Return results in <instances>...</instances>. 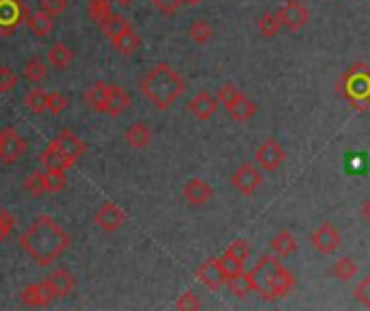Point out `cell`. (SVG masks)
Here are the masks:
<instances>
[{"label":"cell","instance_id":"1","mask_svg":"<svg viewBox=\"0 0 370 311\" xmlns=\"http://www.w3.org/2000/svg\"><path fill=\"white\" fill-rule=\"evenodd\" d=\"M19 246L37 266H50L70 246V236L52 217L42 214L19 236Z\"/></svg>","mask_w":370,"mask_h":311},{"label":"cell","instance_id":"2","mask_svg":"<svg viewBox=\"0 0 370 311\" xmlns=\"http://www.w3.org/2000/svg\"><path fill=\"white\" fill-rule=\"evenodd\" d=\"M249 277L253 292L264 301L284 299L295 287V277L278 255H260V260L249 270Z\"/></svg>","mask_w":370,"mask_h":311},{"label":"cell","instance_id":"3","mask_svg":"<svg viewBox=\"0 0 370 311\" xmlns=\"http://www.w3.org/2000/svg\"><path fill=\"white\" fill-rule=\"evenodd\" d=\"M139 89L147 102L159 110H167L180 100L186 85L180 72H175L169 63H159L141 78Z\"/></svg>","mask_w":370,"mask_h":311},{"label":"cell","instance_id":"4","mask_svg":"<svg viewBox=\"0 0 370 311\" xmlns=\"http://www.w3.org/2000/svg\"><path fill=\"white\" fill-rule=\"evenodd\" d=\"M334 89L355 110H366L370 106V67L366 63L351 65L336 81Z\"/></svg>","mask_w":370,"mask_h":311},{"label":"cell","instance_id":"5","mask_svg":"<svg viewBox=\"0 0 370 311\" xmlns=\"http://www.w3.org/2000/svg\"><path fill=\"white\" fill-rule=\"evenodd\" d=\"M31 15L24 0H0V35L9 37L22 26Z\"/></svg>","mask_w":370,"mask_h":311},{"label":"cell","instance_id":"6","mask_svg":"<svg viewBox=\"0 0 370 311\" xmlns=\"http://www.w3.org/2000/svg\"><path fill=\"white\" fill-rule=\"evenodd\" d=\"M278 17L286 31L299 33L309 22V11L301 0H286V3L278 9Z\"/></svg>","mask_w":370,"mask_h":311},{"label":"cell","instance_id":"7","mask_svg":"<svg viewBox=\"0 0 370 311\" xmlns=\"http://www.w3.org/2000/svg\"><path fill=\"white\" fill-rule=\"evenodd\" d=\"M253 160L260 167V171H266V173H273L278 171L284 160H286V151L284 147L275 141V139H266L258 145L256 149V156H253Z\"/></svg>","mask_w":370,"mask_h":311},{"label":"cell","instance_id":"8","mask_svg":"<svg viewBox=\"0 0 370 311\" xmlns=\"http://www.w3.org/2000/svg\"><path fill=\"white\" fill-rule=\"evenodd\" d=\"M232 186L236 188L241 194L245 197H251L253 192H256L262 184V173H260V167L258 165H251V162H245L241 165L236 171L232 173Z\"/></svg>","mask_w":370,"mask_h":311},{"label":"cell","instance_id":"9","mask_svg":"<svg viewBox=\"0 0 370 311\" xmlns=\"http://www.w3.org/2000/svg\"><path fill=\"white\" fill-rule=\"evenodd\" d=\"M309 242L321 255H334V253L340 249V231L331 223H323L312 231Z\"/></svg>","mask_w":370,"mask_h":311},{"label":"cell","instance_id":"10","mask_svg":"<svg viewBox=\"0 0 370 311\" xmlns=\"http://www.w3.org/2000/svg\"><path fill=\"white\" fill-rule=\"evenodd\" d=\"M195 277H198V281H200L206 289H210V292L221 289V287L225 285V281H227V275H225V270H223L219 258L206 260V262L198 268V272H195Z\"/></svg>","mask_w":370,"mask_h":311},{"label":"cell","instance_id":"11","mask_svg":"<svg viewBox=\"0 0 370 311\" xmlns=\"http://www.w3.org/2000/svg\"><path fill=\"white\" fill-rule=\"evenodd\" d=\"M26 153V141L13 128L3 130V145H0V162L15 165Z\"/></svg>","mask_w":370,"mask_h":311},{"label":"cell","instance_id":"12","mask_svg":"<svg viewBox=\"0 0 370 311\" xmlns=\"http://www.w3.org/2000/svg\"><path fill=\"white\" fill-rule=\"evenodd\" d=\"M52 143H54L58 149H61V153L72 162V167L78 162V158H83L85 151H87V145H85L81 139H78L76 132L70 130V128H63L61 132H58L54 139H52Z\"/></svg>","mask_w":370,"mask_h":311},{"label":"cell","instance_id":"13","mask_svg":"<svg viewBox=\"0 0 370 311\" xmlns=\"http://www.w3.org/2000/svg\"><path fill=\"white\" fill-rule=\"evenodd\" d=\"M93 223H95V227H100L104 231H117L126 223V214H124V210L117 205V203L104 201L100 208L95 210Z\"/></svg>","mask_w":370,"mask_h":311},{"label":"cell","instance_id":"14","mask_svg":"<svg viewBox=\"0 0 370 311\" xmlns=\"http://www.w3.org/2000/svg\"><path fill=\"white\" fill-rule=\"evenodd\" d=\"M219 108V100L214 95H210L208 91H200L195 93L191 100H188V110L191 115L195 117V119L200 121H208L214 117V112H217Z\"/></svg>","mask_w":370,"mask_h":311},{"label":"cell","instance_id":"15","mask_svg":"<svg viewBox=\"0 0 370 311\" xmlns=\"http://www.w3.org/2000/svg\"><path fill=\"white\" fill-rule=\"evenodd\" d=\"M54 299V292L44 279L42 283H31L19 292V301L26 307H46Z\"/></svg>","mask_w":370,"mask_h":311},{"label":"cell","instance_id":"16","mask_svg":"<svg viewBox=\"0 0 370 311\" xmlns=\"http://www.w3.org/2000/svg\"><path fill=\"white\" fill-rule=\"evenodd\" d=\"M182 197L186 199L188 205H195V208H200V205H206L212 197V188L206 180L202 178H193L184 184L182 188Z\"/></svg>","mask_w":370,"mask_h":311},{"label":"cell","instance_id":"17","mask_svg":"<svg viewBox=\"0 0 370 311\" xmlns=\"http://www.w3.org/2000/svg\"><path fill=\"white\" fill-rule=\"evenodd\" d=\"M46 281H48V285L54 292V299L70 296L72 292H74V287H76L74 275H72L70 270H65V268H56L54 272H50V277H46Z\"/></svg>","mask_w":370,"mask_h":311},{"label":"cell","instance_id":"18","mask_svg":"<svg viewBox=\"0 0 370 311\" xmlns=\"http://www.w3.org/2000/svg\"><path fill=\"white\" fill-rule=\"evenodd\" d=\"M130 108V95L117 85H108V91H106V115L111 117H120L124 115L126 110Z\"/></svg>","mask_w":370,"mask_h":311},{"label":"cell","instance_id":"19","mask_svg":"<svg viewBox=\"0 0 370 311\" xmlns=\"http://www.w3.org/2000/svg\"><path fill=\"white\" fill-rule=\"evenodd\" d=\"M268 246L273 251V255H278L280 260H284V258L292 255V253L297 251V238L292 236L290 229H282V231H278L275 236L271 238Z\"/></svg>","mask_w":370,"mask_h":311},{"label":"cell","instance_id":"20","mask_svg":"<svg viewBox=\"0 0 370 311\" xmlns=\"http://www.w3.org/2000/svg\"><path fill=\"white\" fill-rule=\"evenodd\" d=\"M39 162L44 165L46 171H67L72 167V162L65 158V156L61 153V149H58L52 141L42 153H39Z\"/></svg>","mask_w":370,"mask_h":311},{"label":"cell","instance_id":"21","mask_svg":"<svg viewBox=\"0 0 370 311\" xmlns=\"http://www.w3.org/2000/svg\"><path fill=\"white\" fill-rule=\"evenodd\" d=\"M225 110H227V115L232 117L234 121H249L251 117L258 112V106H256V102H253V100H249L247 95L241 93Z\"/></svg>","mask_w":370,"mask_h":311},{"label":"cell","instance_id":"22","mask_svg":"<svg viewBox=\"0 0 370 311\" xmlns=\"http://www.w3.org/2000/svg\"><path fill=\"white\" fill-rule=\"evenodd\" d=\"M124 139H126V143H128L132 149H145V147L150 145V141H152V130L147 128V124L136 121V124H132V126L126 130Z\"/></svg>","mask_w":370,"mask_h":311},{"label":"cell","instance_id":"23","mask_svg":"<svg viewBox=\"0 0 370 311\" xmlns=\"http://www.w3.org/2000/svg\"><path fill=\"white\" fill-rule=\"evenodd\" d=\"M26 24H29V28L33 31V35L46 37V35H50L52 28H54V17H52L50 13H46V11L39 9V11H35V13L29 15Z\"/></svg>","mask_w":370,"mask_h":311},{"label":"cell","instance_id":"24","mask_svg":"<svg viewBox=\"0 0 370 311\" xmlns=\"http://www.w3.org/2000/svg\"><path fill=\"white\" fill-rule=\"evenodd\" d=\"M46 58H48V63H50L52 67H56V69H67V67L72 65V61H74V52H72V48H67L65 44L56 42V44L48 50Z\"/></svg>","mask_w":370,"mask_h":311},{"label":"cell","instance_id":"25","mask_svg":"<svg viewBox=\"0 0 370 311\" xmlns=\"http://www.w3.org/2000/svg\"><path fill=\"white\" fill-rule=\"evenodd\" d=\"M111 44H113V48H115L117 52H120V54L130 56L132 52H136V50L141 48V37L136 35L134 28H130V31H126L124 35L111 39Z\"/></svg>","mask_w":370,"mask_h":311},{"label":"cell","instance_id":"26","mask_svg":"<svg viewBox=\"0 0 370 311\" xmlns=\"http://www.w3.org/2000/svg\"><path fill=\"white\" fill-rule=\"evenodd\" d=\"M106 91H108V85H104V83H93L87 89L85 102L89 104L91 110H95V112H104L106 110Z\"/></svg>","mask_w":370,"mask_h":311},{"label":"cell","instance_id":"27","mask_svg":"<svg viewBox=\"0 0 370 311\" xmlns=\"http://www.w3.org/2000/svg\"><path fill=\"white\" fill-rule=\"evenodd\" d=\"M225 285H227V289L236 299H245V296H249V292H253L251 277H249V272H245V270H241V272H236V275L227 277Z\"/></svg>","mask_w":370,"mask_h":311},{"label":"cell","instance_id":"28","mask_svg":"<svg viewBox=\"0 0 370 311\" xmlns=\"http://www.w3.org/2000/svg\"><path fill=\"white\" fill-rule=\"evenodd\" d=\"M113 0H89L87 5V11H89V17L91 22H95L97 26H102L106 19L113 15Z\"/></svg>","mask_w":370,"mask_h":311},{"label":"cell","instance_id":"29","mask_svg":"<svg viewBox=\"0 0 370 311\" xmlns=\"http://www.w3.org/2000/svg\"><path fill=\"white\" fill-rule=\"evenodd\" d=\"M188 37H191L193 44L206 46L210 39H212V26H210L208 19H204V17L195 19V22L191 24V28H188Z\"/></svg>","mask_w":370,"mask_h":311},{"label":"cell","instance_id":"30","mask_svg":"<svg viewBox=\"0 0 370 311\" xmlns=\"http://www.w3.org/2000/svg\"><path fill=\"white\" fill-rule=\"evenodd\" d=\"M24 106L33 115H44L48 110V93L44 89H29L24 95Z\"/></svg>","mask_w":370,"mask_h":311},{"label":"cell","instance_id":"31","mask_svg":"<svg viewBox=\"0 0 370 311\" xmlns=\"http://www.w3.org/2000/svg\"><path fill=\"white\" fill-rule=\"evenodd\" d=\"M130 28H132V24L128 22L124 15H120V13H113V15L106 19V22L102 24V33H104L108 39L120 37V35H124V33L130 31Z\"/></svg>","mask_w":370,"mask_h":311},{"label":"cell","instance_id":"32","mask_svg":"<svg viewBox=\"0 0 370 311\" xmlns=\"http://www.w3.org/2000/svg\"><path fill=\"white\" fill-rule=\"evenodd\" d=\"M357 264L351 260V258H340V260H336V264L331 266V275H334L336 279H340V281H351L355 275H357Z\"/></svg>","mask_w":370,"mask_h":311},{"label":"cell","instance_id":"33","mask_svg":"<svg viewBox=\"0 0 370 311\" xmlns=\"http://www.w3.org/2000/svg\"><path fill=\"white\" fill-rule=\"evenodd\" d=\"M223 255H225V258H232V260H239V262L245 264V262L249 260V255H251V246H249L247 240L236 238V240H232V242L225 246Z\"/></svg>","mask_w":370,"mask_h":311},{"label":"cell","instance_id":"34","mask_svg":"<svg viewBox=\"0 0 370 311\" xmlns=\"http://www.w3.org/2000/svg\"><path fill=\"white\" fill-rule=\"evenodd\" d=\"M282 28V22H280V17L278 13H264L260 19H258V31L262 37H275Z\"/></svg>","mask_w":370,"mask_h":311},{"label":"cell","instance_id":"35","mask_svg":"<svg viewBox=\"0 0 370 311\" xmlns=\"http://www.w3.org/2000/svg\"><path fill=\"white\" fill-rule=\"evenodd\" d=\"M24 190L31 194V197H42V194H46V180H44V173L33 171L31 175H26V180H24Z\"/></svg>","mask_w":370,"mask_h":311},{"label":"cell","instance_id":"36","mask_svg":"<svg viewBox=\"0 0 370 311\" xmlns=\"http://www.w3.org/2000/svg\"><path fill=\"white\" fill-rule=\"evenodd\" d=\"M46 76H48V65L39 61V58H31V61L26 63V67H24V78H26V81L42 83Z\"/></svg>","mask_w":370,"mask_h":311},{"label":"cell","instance_id":"37","mask_svg":"<svg viewBox=\"0 0 370 311\" xmlns=\"http://www.w3.org/2000/svg\"><path fill=\"white\" fill-rule=\"evenodd\" d=\"M44 180H46V192L50 194L61 192L65 188V171H46Z\"/></svg>","mask_w":370,"mask_h":311},{"label":"cell","instance_id":"38","mask_svg":"<svg viewBox=\"0 0 370 311\" xmlns=\"http://www.w3.org/2000/svg\"><path fill=\"white\" fill-rule=\"evenodd\" d=\"M17 81H19V78H17V74L11 67H7V65L0 67V93L13 91L17 87Z\"/></svg>","mask_w":370,"mask_h":311},{"label":"cell","instance_id":"39","mask_svg":"<svg viewBox=\"0 0 370 311\" xmlns=\"http://www.w3.org/2000/svg\"><path fill=\"white\" fill-rule=\"evenodd\" d=\"M353 296H355V301H357L360 305H364L366 309H370V272L355 285Z\"/></svg>","mask_w":370,"mask_h":311},{"label":"cell","instance_id":"40","mask_svg":"<svg viewBox=\"0 0 370 311\" xmlns=\"http://www.w3.org/2000/svg\"><path fill=\"white\" fill-rule=\"evenodd\" d=\"M150 3L159 9L163 15L171 17V15H175L180 11V7L184 5V0H150Z\"/></svg>","mask_w":370,"mask_h":311},{"label":"cell","instance_id":"41","mask_svg":"<svg viewBox=\"0 0 370 311\" xmlns=\"http://www.w3.org/2000/svg\"><path fill=\"white\" fill-rule=\"evenodd\" d=\"M241 95V89L236 87V85H232V83H225L221 89H219V93H217V100H219V104H223L225 108L236 100V97Z\"/></svg>","mask_w":370,"mask_h":311},{"label":"cell","instance_id":"42","mask_svg":"<svg viewBox=\"0 0 370 311\" xmlns=\"http://www.w3.org/2000/svg\"><path fill=\"white\" fill-rule=\"evenodd\" d=\"M13 227H15V217H13V214L9 210H0V242L11 236Z\"/></svg>","mask_w":370,"mask_h":311},{"label":"cell","instance_id":"43","mask_svg":"<svg viewBox=\"0 0 370 311\" xmlns=\"http://www.w3.org/2000/svg\"><path fill=\"white\" fill-rule=\"evenodd\" d=\"M67 104L70 102H67V97L63 93L54 91V93L48 95V110H50V115H61L67 108Z\"/></svg>","mask_w":370,"mask_h":311},{"label":"cell","instance_id":"44","mask_svg":"<svg viewBox=\"0 0 370 311\" xmlns=\"http://www.w3.org/2000/svg\"><path fill=\"white\" fill-rule=\"evenodd\" d=\"M202 307V301L193 294V292H184V294L175 301V309L180 311H193V309H200Z\"/></svg>","mask_w":370,"mask_h":311},{"label":"cell","instance_id":"45","mask_svg":"<svg viewBox=\"0 0 370 311\" xmlns=\"http://www.w3.org/2000/svg\"><path fill=\"white\" fill-rule=\"evenodd\" d=\"M39 7H42V11L50 13L52 17L61 15L67 7V0H39Z\"/></svg>","mask_w":370,"mask_h":311},{"label":"cell","instance_id":"46","mask_svg":"<svg viewBox=\"0 0 370 311\" xmlns=\"http://www.w3.org/2000/svg\"><path fill=\"white\" fill-rule=\"evenodd\" d=\"M221 260V266H223V270H225V275L227 277H232V275H236V272H241L243 270V262H239V260H232V258H225V255H221L219 258Z\"/></svg>","mask_w":370,"mask_h":311},{"label":"cell","instance_id":"47","mask_svg":"<svg viewBox=\"0 0 370 311\" xmlns=\"http://www.w3.org/2000/svg\"><path fill=\"white\" fill-rule=\"evenodd\" d=\"M362 217H364V221H368L370 223V197L364 201V205H362Z\"/></svg>","mask_w":370,"mask_h":311},{"label":"cell","instance_id":"48","mask_svg":"<svg viewBox=\"0 0 370 311\" xmlns=\"http://www.w3.org/2000/svg\"><path fill=\"white\" fill-rule=\"evenodd\" d=\"M113 3H117L120 7H124V9H126V7H130V5L134 3V0H113Z\"/></svg>","mask_w":370,"mask_h":311},{"label":"cell","instance_id":"49","mask_svg":"<svg viewBox=\"0 0 370 311\" xmlns=\"http://www.w3.org/2000/svg\"><path fill=\"white\" fill-rule=\"evenodd\" d=\"M200 3H204V0H184V5H188V7H198Z\"/></svg>","mask_w":370,"mask_h":311},{"label":"cell","instance_id":"50","mask_svg":"<svg viewBox=\"0 0 370 311\" xmlns=\"http://www.w3.org/2000/svg\"><path fill=\"white\" fill-rule=\"evenodd\" d=\"M0 145H3V130H0Z\"/></svg>","mask_w":370,"mask_h":311}]
</instances>
